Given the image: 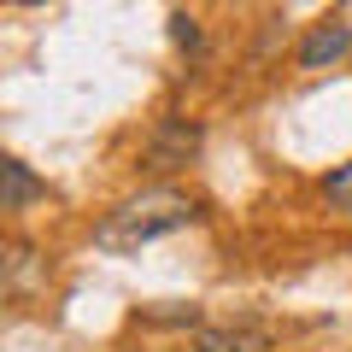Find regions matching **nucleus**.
<instances>
[{
  "mask_svg": "<svg viewBox=\"0 0 352 352\" xmlns=\"http://www.w3.org/2000/svg\"><path fill=\"white\" fill-rule=\"evenodd\" d=\"M170 41H176V47H182V53H188V59H200V53H206L200 18H194V12H170Z\"/></svg>",
  "mask_w": 352,
  "mask_h": 352,
  "instance_id": "7",
  "label": "nucleus"
},
{
  "mask_svg": "<svg viewBox=\"0 0 352 352\" xmlns=\"http://www.w3.org/2000/svg\"><path fill=\"white\" fill-rule=\"evenodd\" d=\"M41 194H47V182H41L24 159H0V212H24Z\"/></svg>",
  "mask_w": 352,
  "mask_h": 352,
  "instance_id": "5",
  "label": "nucleus"
},
{
  "mask_svg": "<svg viewBox=\"0 0 352 352\" xmlns=\"http://www.w3.org/2000/svg\"><path fill=\"white\" fill-rule=\"evenodd\" d=\"M200 223V200L182 188H141L129 194V200H118L112 212L100 217V229H94V241H100L106 252H141L147 241H164L176 235V229Z\"/></svg>",
  "mask_w": 352,
  "mask_h": 352,
  "instance_id": "1",
  "label": "nucleus"
},
{
  "mask_svg": "<svg viewBox=\"0 0 352 352\" xmlns=\"http://www.w3.org/2000/svg\"><path fill=\"white\" fill-rule=\"evenodd\" d=\"M323 200L335 206L340 217H352V159H346V164H335V170H329V182H323Z\"/></svg>",
  "mask_w": 352,
  "mask_h": 352,
  "instance_id": "8",
  "label": "nucleus"
},
{
  "mask_svg": "<svg viewBox=\"0 0 352 352\" xmlns=\"http://www.w3.org/2000/svg\"><path fill=\"white\" fill-rule=\"evenodd\" d=\"M352 53V24L346 18H323V24H311L305 30V41H300V71H323V65H340Z\"/></svg>",
  "mask_w": 352,
  "mask_h": 352,
  "instance_id": "3",
  "label": "nucleus"
},
{
  "mask_svg": "<svg viewBox=\"0 0 352 352\" xmlns=\"http://www.w3.org/2000/svg\"><path fill=\"white\" fill-rule=\"evenodd\" d=\"M141 323H164V329H194V335H200V329H206V317H200V305H153V311H141Z\"/></svg>",
  "mask_w": 352,
  "mask_h": 352,
  "instance_id": "6",
  "label": "nucleus"
},
{
  "mask_svg": "<svg viewBox=\"0 0 352 352\" xmlns=\"http://www.w3.org/2000/svg\"><path fill=\"white\" fill-rule=\"evenodd\" d=\"M194 352H264V323L241 317V323H206L194 335Z\"/></svg>",
  "mask_w": 352,
  "mask_h": 352,
  "instance_id": "4",
  "label": "nucleus"
},
{
  "mask_svg": "<svg viewBox=\"0 0 352 352\" xmlns=\"http://www.w3.org/2000/svg\"><path fill=\"white\" fill-rule=\"evenodd\" d=\"M200 141H206V129L194 124V118H159L153 124V135H147V164L153 170H182V164H194L200 159Z\"/></svg>",
  "mask_w": 352,
  "mask_h": 352,
  "instance_id": "2",
  "label": "nucleus"
}]
</instances>
